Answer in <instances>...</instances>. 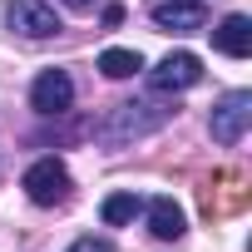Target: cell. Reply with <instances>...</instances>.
<instances>
[{
  "instance_id": "5b68a950",
  "label": "cell",
  "mask_w": 252,
  "mask_h": 252,
  "mask_svg": "<svg viewBox=\"0 0 252 252\" xmlns=\"http://www.w3.org/2000/svg\"><path fill=\"white\" fill-rule=\"evenodd\" d=\"M5 20H10V30L25 35V40H50V35L64 30L60 15H55V5H45V0H10V5H5Z\"/></svg>"
},
{
  "instance_id": "3957f363",
  "label": "cell",
  "mask_w": 252,
  "mask_h": 252,
  "mask_svg": "<svg viewBox=\"0 0 252 252\" xmlns=\"http://www.w3.org/2000/svg\"><path fill=\"white\" fill-rule=\"evenodd\" d=\"M198 79H203V60L193 50H173V55H163L149 69V89L154 94H178V89H193Z\"/></svg>"
},
{
  "instance_id": "4fadbf2b",
  "label": "cell",
  "mask_w": 252,
  "mask_h": 252,
  "mask_svg": "<svg viewBox=\"0 0 252 252\" xmlns=\"http://www.w3.org/2000/svg\"><path fill=\"white\" fill-rule=\"evenodd\" d=\"M69 252H109V242H104V237H79Z\"/></svg>"
},
{
  "instance_id": "9c48e42d",
  "label": "cell",
  "mask_w": 252,
  "mask_h": 252,
  "mask_svg": "<svg viewBox=\"0 0 252 252\" xmlns=\"http://www.w3.org/2000/svg\"><path fill=\"white\" fill-rule=\"evenodd\" d=\"M154 25L168 35H188L203 30V5H188V0H168V5H154Z\"/></svg>"
},
{
  "instance_id": "30bf717a",
  "label": "cell",
  "mask_w": 252,
  "mask_h": 252,
  "mask_svg": "<svg viewBox=\"0 0 252 252\" xmlns=\"http://www.w3.org/2000/svg\"><path fill=\"white\" fill-rule=\"evenodd\" d=\"M213 45H218L222 55H232V60H247V55H252V20H247V15H227V20L213 30Z\"/></svg>"
},
{
  "instance_id": "277c9868",
  "label": "cell",
  "mask_w": 252,
  "mask_h": 252,
  "mask_svg": "<svg viewBox=\"0 0 252 252\" xmlns=\"http://www.w3.org/2000/svg\"><path fill=\"white\" fill-rule=\"evenodd\" d=\"M247 124H252V94L247 89H232L213 104V119H208V129H213V144H237L247 134Z\"/></svg>"
},
{
  "instance_id": "52a82bcc",
  "label": "cell",
  "mask_w": 252,
  "mask_h": 252,
  "mask_svg": "<svg viewBox=\"0 0 252 252\" xmlns=\"http://www.w3.org/2000/svg\"><path fill=\"white\" fill-rule=\"evenodd\" d=\"M30 104L50 119V114H64L69 104H74V79L64 74V69H45L35 84H30Z\"/></svg>"
},
{
  "instance_id": "6da1fadb",
  "label": "cell",
  "mask_w": 252,
  "mask_h": 252,
  "mask_svg": "<svg viewBox=\"0 0 252 252\" xmlns=\"http://www.w3.org/2000/svg\"><path fill=\"white\" fill-rule=\"evenodd\" d=\"M168 119H173V104H158V99H134V104H114V109H109V119L99 124L94 134H99V144L124 149V144H134V139L158 134Z\"/></svg>"
},
{
  "instance_id": "9a60e30c",
  "label": "cell",
  "mask_w": 252,
  "mask_h": 252,
  "mask_svg": "<svg viewBox=\"0 0 252 252\" xmlns=\"http://www.w3.org/2000/svg\"><path fill=\"white\" fill-rule=\"evenodd\" d=\"M188 5H203V0H188Z\"/></svg>"
},
{
  "instance_id": "7c38bea8",
  "label": "cell",
  "mask_w": 252,
  "mask_h": 252,
  "mask_svg": "<svg viewBox=\"0 0 252 252\" xmlns=\"http://www.w3.org/2000/svg\"><path fill=\"white\" fill-rule=\"evenodd\" d=\"M99 69H104L109 79H134V74L144 69V55H139V50H119V45H114V50L99 55Z\"/></svg>"
},
{
  "instance_id": "ba28073f",
  "label": "cell",
  "mask_w": 252,
  "mask_h": 252,
  "mask_svg": "<svg viewBox=\"0 0 252 252\" xmlns=\"http://www.w3.org/2000/svg\"><path fill=\"white\" fill-rule=\"evenodd\" d=\"M149 232H154L158 242H178V237L188 232V218H183V208H178L168 193H158V198L149 203Z\"/></svg>"
},
{
  "instance_id": "8992f818",
  "label": "cell",
  "mask_w": 252,
  "mask_h": 252,
  "mask_svg": "<svg viewBox=\"0 0 252 252\" xmlns=\"http://www.w3.org/2000/svg\"><path fill=\"white\" fill-rule=\"evenodd\" d=\"M25 193H30V203H40V208L64 203V198H69V173H64V163H60V158L30 163V168H25Z\"/></svg>"
},
{
  "instance_id": "7a4b0ae2",
  "label": "cell",
  "mask_w": 252,
  "mask_h": 252,
  "mask_svg": "<svg viewBox=\"0 0 252 252\" xmlns=\"http://www.w3.org/2000/svg\"><path fill=\"white\" fill-rule=\"evenodd\" d=\"M247 203H252V183H247L242 168H218V173L203 183V218H208V222L237 218Z\"/></svg>"
},
{
  "instance_id": "5bb4252c",
  "label": "cell",
  "mask_w": 252,
  "mask_h": 252,
  "mask_svg": "<svg viewBox=\"0 0 252 252\" xmlns=\"http://www.w3.org/2000/svg\"><path fill=\"white\" fill-rule=\"evenodd\" d=\"M64 5H69V10H89V5H94V0H64Z\"/></svg>"
},
{
  "instance_id": "8fae6325",
  "label": "cell",
  "mask_w": 252,
  "mask_h": 252,
  "mask_svg": "<svg viewBox=\"0 0 252 252\" xmlns=\"http://www.w3.org/2000/svg\"><path fill=\"white\" fill-rule=\"evenodd\" d=\"M139 213H144V198H139V193H109V198H104V208H99V218H104L109 227L134 222Z\"/></svg>"
}]
</instances>
